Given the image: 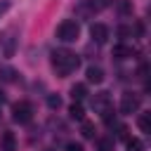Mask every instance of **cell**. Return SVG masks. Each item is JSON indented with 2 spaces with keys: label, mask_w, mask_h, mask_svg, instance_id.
<instances>
[{
  "label": "cell",
  "mask_w": 151,
  "mask_h": 151,
  "mask_svg": "<svg viewBox=\"0 0 151 151\" xmlns=\"http://www.w3.org/2000/svg\"><path fill=\"white\" fill-rule=\"evenodd\" d=\"M52 68L57 71L59 78H68L73 71L80 68V57L76 52H71V50H64V47L54 50L52 52Z\"/></svg>",
  "instance_id": "1"
},
{
  "label": "cell",
  "mask_w": 151,
  "mask_h": 151,
  "mask_svg": "<svg viewBox=\"0 0 151 151\" xmlns=\"http://www.w3.org/2000/svg\"><path fill=\"white\" fill-rule=\"evenodd\" d=\"M57 40H61V42H76L78 38H80V24L76 21V19H64L59 26H57Z\"/></svg>",
  "instance_id": "2"
},
{
  "label": "cell",
  "mask_w": 151,
  "mask_h": 151,
  "mask_svg": "<svg viewBox=\"0 0 151 151\" xmlns=\"http://www.w3.org/2000/svg\"><path fill=\"white\" fill-rule=\"evenodd\" d=\"M139 104H142V97L137 92H125L120 97V113L123 116H132V113H137Z\"/></svg>",
  "instance_id": "3"
},
{
  "label": "cell",
  "mask_w": 151,
  "mask_h": 151,
  "mask_svg": "<svg viewBox=\"0 0 151 151\" xmlns=\"http://www.w3.org/2000/svg\"><path fill=\"white\" fill-rule=\"evenodd\" d=\"M12 118H14V123L26 125V123L33 118V106H31L28 101H17V104L12 106Z\"/></svg>",
  "instance_id": "4"
},
{
  "label": "cell",
  "mask_w": 151,
  "mask_h": 151,
  "mask_svg": "<svg viewBox=\"0 0 151 151\" xmlns=\"http://www.w3.org/2000/svg\"><path fill=\"white\" fill-rule=\"evenodd\" d=\"M92 109L101 116V113H106L109 109H113V101H111V94L109 92H97L94 97H92Z\"/></svg>",
  "instance_id": "5"
},
{
  "label": "cell",
  "mask_w": 151,
  "mask_h": 151,
  "mask_svg": "<svg viewBox=\"0 0 151 151\" xmlns=\"http://www.w3.org/2000/svg\"><path fill=\"white\" fill-rule=\"evenodd\" d=\"M90 35H92V42L104 45V42L109 40V28H106L104 24H92V26H90Z\"/></svg>",
  "instance_id": "6"
},
{
  "label": "cell",
  "mask_w": 151,
  "mask_h": 151,
  "mask_svg": "<svg viewBox=\"0 0 151 151\" xmlns=\"http://www.w3.org/2000/svg\"><path fill=\"white\" fill-rule=\"evenodd\" d=\"M85 76H87V83H94V85H101L104 83V71L99 66H87Z\"/></svg>",
  "instance_id": "7"
},
{
  "label": "cell",
  "mask_w": 151,
  "mask_h": 151,
  "mask_svg": "<svg viewBox=\"0 0 151 151\" xmlns=\"http://www.w3.org/2000/svg\"><path fill=\"white\" fill-rule=\"evenodd\" d=\"M137 125H139V130L144 134H149L151 132V111H142L139 118H137Z\"/></svg>",
  "instance_id": "8"
},
{
  "label": "cell",
  "mask_w": 151,
  "mask_h": 151,
  "mask_svg": "<svg viewBox=\"0 0 151 151\" xmlns=\"http://www.w3.org/2000/svg\"><path fill=\"white\" fill-rule=\"evenodd\" d=\"M17 149V139H14V132H2V151H14Z\"/></svg>",
  "instance_id": "9"
},
{
  "label": "cell",
  "mask_w": 151,
  "mask_h": 151,
  "mask_svg": "<svg viewBox=\"0 0 151 151\" xmlns=\"http://www.w3.org/2000/svg\"><path fill=\"white\" fill-rule=\"evenodd\" d=\"M85 94H87V87H85V83H76V85L71 87V97H73V101H80V99H85Z\"/></svg>",
  "instance_id": "10"
},
{
  "label": "cell",
  "mask_w": 151,
  "mask_h": 151,
  "mask_svg": "<svg viewBox=\"0 0 151 151\" xmlns=\"http://www.w3.org/2000/svg\"><path fill=\"white\" fill-rule=\"evenodd\" d=\"M68 113H71V118H76V120H85V109L80 106V101H73V104L68 106Z\"/></svg>",
  "instance_id": "11"
},
{
  "label": "cell",
  "mask_w": 151,
  "mask_h": 151,
  "mask_svg": "<svg viewBox=\"0 0 151 151\" xmlns=\"http://www.w3.org/2000/svg\"><path fill=\"white\" fill-rule=\"evenodd\" d=\"M113 57H116V59H127V57H132V47H127V45H116V47H113Z\"/></svg>",
  "instance_id": "12"
},
{
  "label": "cell",
  "mask_w": 151,
  "mask_h": 151,
  "mask_svg": "<svg viewBox=\"0 0 151 151\" xmlns=\"http://www.w3.org/2000/svg\"><path fill=\"white\" fill-rule=\"evenodd\" d=\"M83 125H80V134L85 137V139H92L94 137V125L90 123V120H80Z\"/></svg>",
  "instance_id": "13"
},
{
  "label": "cell",
  "mask_w": 151,
  "mask_h": 151,
  "mask_svg": "<svg viewBox=\"0 0 151 151\" xmlns=\"http://www.w3.org/2000/svg\"><path fill=\"white\" fill-rule=\"evenodd\" d=\"M113 146H116L113 137H101L99 139V151H113Z\"/></svg>",
  "instance_id": "14"
},
{
  "label": "cell",
  "mask_w": 151,
  "mask_h": 151,
  "mask_svg": "<svg viewBox=\"0 0 151 151\" xmlns=\"http://www.w3.org/2000/svg\"><path fill=\"white\" fill-rule=\"evenodd\" d=\"M125 144H127V151H144V144H142L137 137H127Z\"/></svg>",
  "instance_id": "15"
},
{
  "label": "cell",
  "mask_w": 151,
  "mask_h": 151,
  "mask_svg": "<svg viewBox=\"0 0 151 151\" xmlns=\"http://www.w3.org/2000/svg\"><path fill=\"white\" fill-rule=\"evenodd\" d=\"M118 12H120L123 17L132 14V0H118Z\"/></svg>",
  "instance_id": "16"
},
{
  "label": "cell",
  "mask_w": 151,
  "mask_h": 151,
  "mask_svg": "<svg viewBox=\"0 0 151 151\" xmlns=\"http://www.w3.org/2000/svg\"><path fill=\"white\" fill-rule=\"evenodd\" d=\"M47 106L57 111V109L61 106V97H59V94H47Z\"/></svg>",
  "instance_id": "17"
},
{
  "label": "cell",
  "mask_w": 151,
  "mask_h": 151,
  "mask_svg": "<svg viewBox=\"0 0 151 151\" xmlns=\"http://www.w3.org/2000/svg\"><path fill=\"white\" fill-rule=\"evenodd\" d=\"M101 118H104V123H106L109 127H111V125H116V111H113V109H109L106 113H101Z\"/></svg>",
  "instance_id": "18"
},
{
  "label": "cell",
  "mask_w": 151,
  "mask_h": 151,
  "mask_svg": "<svg viewBox=\"0 0 151 151\" xmlns=\"http://www.w3.org/2000/svg\"><path fill=\"white\" fill-rule=\"evenodd\" d=\"M118 35H120V38H127V35H132V28H127V26H120V28H118Z\"/></svg>",
  "instance_id": "19"
},
{
  "label": "cell",
  "mask_w": 151,
  "mask_h": 151,
  "mask_svg": "<svg viewBox=\"0 0 151 151\" xmlns=\"http://www.w3.org/2000/svg\"><path fill=\"white\" fill-rule=\"evenodd\" d=\"M66 151H83V144H78V142H71V144H66Z\"/></svg>",
  "instance_id": "20"
},
{
  "label": "cell",
  "mask_w": 151,
  "mask_h": 151,
  "mask_svg": "<svg viewBox=\"0 0 151 151\" xmlns=\"http://www.w3.org/2000/svg\"><path fill=\"white\" fill-rule=\"evenodd\" d=\"M134 33H137L139 38L144 35V21H137V24H134Z\"/></svg>",
  "instance_id": "21"
},
{
  "label": "cell",
  "mask_w": 151,
  "mask_h": 151,
  "mask_svg": "<svg viewBox=\"0 0 151 151\" xmlns=\"http://www.w3.org/2000/svg\"><path fill=\"white\" fill-rule=\"evenodd\" d=\"M7 9H9V0H0V17H2Z\"/></svg>",
  "instance_id": "22"
},
{
  "label": "cell",
  "mask_w": 151,
  "mask_h": 151,
  "mask_svg": "<svg viewBox=\"0 0 151 151\" xmlns=\"http://www.w3.org/2000/svg\"><path fill=\"white\" fill-rule=\"evenodd\" d=\"M5 104V94H2V90H0V106Z\"/></svg>",
  "instance_id": "23"
}]
</instances>
